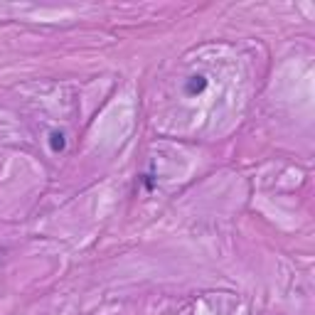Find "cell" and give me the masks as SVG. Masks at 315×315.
Instances as JSON below:
<instances>
[{"label":"cell","mask_w":315,"mask_h":315,"mask_svg":"<svg viewBox=\"0 0 315 315\" xmlns=\"http://www.w3.org/2000/svg\"><path fill=\"white\" fill-rule=\"evenodd\" d=\"M207 89V79L202 76V74H194V76H189L188 81H185V94L188 96H197V94H202Z\"/></svg>","instance_id":"obj_1"},{"label":"cell","mask_w":315,"mask_h":315,"mask_svg":"<svg viewBox=\"0 0 315 315\" xmlns=\"http://www.w3.org/2000/svg\"><path fill=\"white\" fill-rule=\"evenodd\" d=\"M50 138H52V140H50V143H52V150H62L64 148V133H57V130H55Z\"/></svg>","instance_id":"obj_2"}]
</instances>
